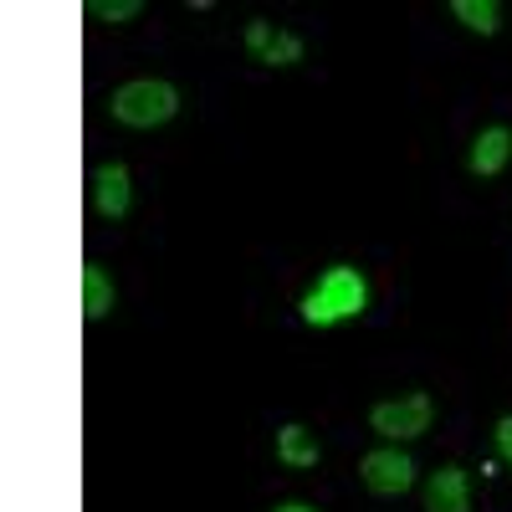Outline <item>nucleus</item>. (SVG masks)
Listing matches in <instances>:
<instances>
[{
  "instance_id": "6",
  "label": "nucleus",
  "mask_w": 512,
  "mask_h": 512,
  "mask_svg": "<svg viewBox=\"0 0 512 512\" xmlns=\"http://www.w3.org/2000/svg\"><path fill=\"white\" fill-rule=\"evenodd\" d=\"M88 190H93V210L108 221L128 216V205H134V180H128V164H98L88 175Z\"/></svg>"
},
{
  "instance_id": "14",
  "label": "nucleus",
  "mask_w": 512,
  "mask_h": 512,
  "mask_svg": "<svg viewBox=\"0 0 512 512\" xmlns=\"http://www.w3.org/2000/svg\"><path fill=\"white\" fill-rule=\"evenodd\" d=\"M277 512H318V507H308V502H287V507H277Z\"/></svg>"
},
{
  "instance_id": "2",
  "label": "nucleus",
  "mask_w": 512,
  "mask_h": 512,
  "mask_svg": "<svg viewBox=\"0 0 512 512\" xmlns=\"http://www.w3.org/2000/svg\"><path fill=\"white\" fill-rule=\"evenodd\" d=\"M180 113V93L175 82H159V77H139V82H123L113 93V118L123 128H159Z\"/></svg>"
},
{
  "instance_id": "3",
  "label": "nucleus",
  "mask_w": 512,
  "mask_h": 512,
  "mask_svg": "<svg viewBox=\"0 0 512 512\" xmlns=\"http://www.w3.org/2000/svg\"><path fill=\"white\" fill-rule=\"evenodd\" d=\"M431 415H436L431 395H400V400H379L369 410V425L390 441H415L431 431Z\"/></svg>"
},
{
  "instance_id": "4",
  "label": "nucleus",
  "mask_w": 512,
  "mask_h": 512,
  "mask_svg": "<svg viewBox=\"0 0 512 512\" xmlns=\"http://www.w3.org/2000/svg\"><path fill=\"white\" fill-rule=\"evenodd\" d=\"M359 477H364V487H369L374 497H400V492H410V482H415V461H410L405 451H369V456L359 461Z\"/></svg>"
},
{
  "instance_id": "7",
  "label": "nucleus",
  "mask_w": 512,
  "mask_h": 512,
  "mask_svg": "<svg viewBox=\"0 0 512 512\" xmlns=\"http://www.w3.org/2000/svg\"><path fill=\"white\" fill-rule=\"evenodd\" d=\"M425 512H472V487H466L461 466H441L425 482Z\"/></svg>"
},
{
  "instance_id": "8",
  "label": "nucleus",
  "mask_w": 512,
  "mask_h": 512,
  "mask_svg": "<svg viewBox=\"0 0 512 512\" xmlns=\"http://www.w3.org/2000/svg\"><path fill=\"white\" fill-rule=\"evenodd\" d=\"M512 154V134L497 123V128H482L477 144H472V175H497Z\"/></svg>"
},
{
  "instance_id": "11",
  "label": "nucleus",
  "mask_w": 512,
  "mask_h": 512,
  "mask_svg": "<svg viewBox=\"0 0 512 512\" xmlns=\"http://www.w3.org/2000/svg\"><path fill=\"white\" fill-rule=\"evenodd\" d=\"M451 16H456L461 26L482 31V36H492V31L502 26V6H497V0H451Z\"/></svg>"
},
{
  "instance_id": "1",
  "label": "nucleus",
  "mask_w": 512,
  "mask_h": 512,
  "mask_svg": "<svg viewBox=\"0 0 512 512\" xmlns=\"http://www.w3.org/2000/svg\"><path fill=\"white\" fill-rule=\"evenodd\" d=\"M364 303H369L364 277H359L354 267H328V272L318 277V287L303 297V323L333 328V323H344V318L364 313Z\"/></svg>"
},
{
  "instance_id": "5",
  "label": "nucleus",
  "mask_w": 512,
  "mask_h": 512,
  "mask_svg": "<svg viewBox=\"0 0 512 512\" xmlns=\"http://www.w3.org/2000/svg\"><path fill=\"white\" fill-rule=\"evenodd\" d=\"M246 52L267 67H297L303 62V36L297 31H277L272 21H251L246 26Z\"/></svg>"
},
{
  "instance_id": "12",
  "label": "nucleus",
  "mask_w": 512,
  "mask_h": 512,
  "mask_svg": "<svg viewBox=\"0 0 512 512\" xmlns=\"http://www.w3.org/2000/svg\"><path fill=\"white\" fill-rule=\"evenodd\" d=\"M88 16H98V21H108V26H123V21L144 16V0H93Z\"/></svg>"
},
{
  "instance_id": "10",
  "label": "nucleus",
  "mask_w": 512,
  "mask_h": 512,
  "mask_svg": "<svg viewBox=\"0 0 512 512\" xmlns=\"http://www.w3.org/2000/svg\"><path fill=\"white\" fill-rule=\"evenodd\" d=\"M277 456L287 466H318V441L308 436V425H282L277 431Z\"/></svg>"
},
{
  "instance_id": "13",
  "label": "nucleus",
  "mask_w": 512,
  "mask_h": 512,
  "mask_svg": "<svg viewBox=\"0 0 512 512\" xmlns=\"http://www.w3.org/2000/svg\"><path fill=\"white\" fill-rule=\"evenodd\" d=\"M497 451H502V461H512V415L497 420Z\"/></svg>"
},
{
  "instance_id": "9",
  "label": "nucleus",
  "mask_w": 512,
  "mask_h": 512,
  "mask_svg": "<svg viewBox=\"0 0 512 512\" xmlns=\"http://www.w3.org/2000/svg\"><path fill=\"white\" fill-rule=\"evenodd\" d=\"M82 313H88V323L113 313V282H108V272L98 262L82 267Z\"/></svg>"
}]
</instances>
